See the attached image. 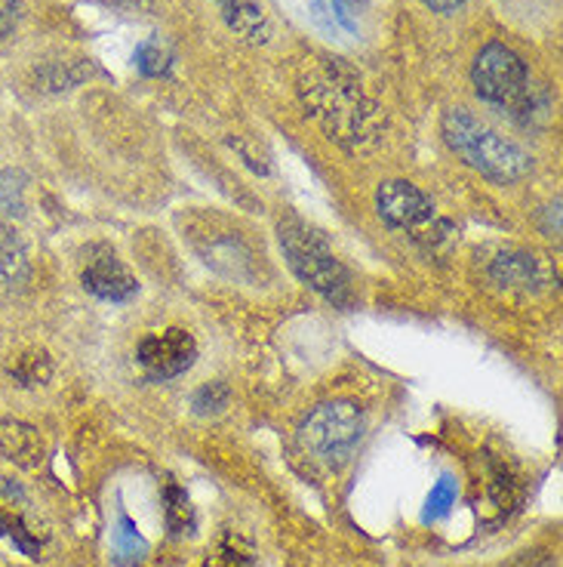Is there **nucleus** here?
<instances>
[{
  "instance_id": "9b49d317",
  "label": "nucleus",
  "mask_w": 563,
  "mask_h": 567,
  "mask_svg": "<svg viewBox=\"0 0 563 567\" xmlns=\"http://www.w3.org/2000/svg\"><path fill=\"white\" fill-rule=\"evenodd\" d=\"M0 454L7 456L19 468H38L43 463V439L41 432L19 420L0 423Z\"/></svg>"
},
{
  "instance_id": "f03ea898",
  "label": "nucleus",
  "mask_w": 563,
  "mask_h": 567,
  "mask_svg": "<svg viewBox=\"0 0 563 567\" xmlns=\"http://www.w3.org/2000/svg\"><path fill=\"white\" fill-rule=\"evenodd\" d=\"M440 133L468 167H475L496 183H514L530 173V155L518 142L505 140L499 130L480 121L478 114L450 109L440 121Z\"/></svg>"
},
{
  "instance_id": "0eeeda50",
  "label": "nucleus",
  "mask_w": 563,
  "mask_h": 567,
  "mask_svg": "<svg viewBox=\"0 0 563 567\" xmlns=\"http://www.w3.org/2000/svg\"><path fill=\"white\" fill-rule=\"evenodd\" d=\"M0 537L10 539L15 549L29 558L41 555L43 539H46V530L38 525V515L25 487H19L10 478H0Z\"/></svg>"
},
{
  "instance_id": "6ab92c4d",
  "label": "nucleus",
  "mask_w": 563,
  "mask_h": 567,
  "mask_svg": "<svg viewBox=\"0 0 563 567\" xmlns=\"http://www.w3.org/2000/svg\"><path fill=\"white\" fill-rule=\"evenodd\" d=\"M228 401H231V389L226 383H207L195 392L191 408L198 416H219L228 408Z\"/></svg>"
},
{
  "instance_id": "f3484780",
  "label": "nucleus",
  "mask_w": 563,
  "mask_h": 567,
  "mask_svg": "<svg viewBox=\"0 0 563 567\" xmlns=\"http://www.w3.org/2000/svg\"><path fill=\"white\" fill-rule=\"evenodd\" d=\"M164 512H167V525L173 534H185L195 527V509H191V499L185 494V487L176 482H169L164 487Z\"/></svg>"
},
{
  "instance_id": "7ed1b4c3",
  "label": "nucleus",
  "mask_w": 563,
  "mask_h": 567,
  "mask_svg": "<svg viewBox=\"0 0 563 567\" xmlns=\"http://www.w3.org/2000/svg\"><path fill=\"white\" fill-rule=\"evenodd\" d=\"M281 247L286 254L290 269L296 271L302 281L309 284L311 290H317L321 297L336 302V306H352L354 287L352 275L330 250V244L321 231L302 226V223H281Z\"/></svg>"
},
{
  "instance_id": "b1692460",
  "label": "nucleus",
  "mask_w": 563,
  "mask_h": 567,
  "mask_svg": "<svg viewBox=\"0 0 563 567\" xmlns=\"http://www.w3.org/2000/svg\"><path fill=\"white\" fill-rule=\"evenodd\" d=\"M105 3L124 7V10H145V7H152V0H105Z\"/></svg>"
},
{
  "instance_id": "f257e3e1",
  "label": "nucleus",
  "mask_w": 563,
  "mask_h": 567,
  "mask_svg": "<svg viewBox=\"0 0 563 567\" xmlns=\"http://www.w3.org/2000/svg\"><path fill=\"white\" fill-rule=\"evenodd\" d=\"M302 90H305V102L311 105L314 117L336 140L361 142L376 136L379 109L366 100L361 84L342 65H326L321 71H311Z\"/></svg>"
},
{
  "instance_id": "4468645a",
  "label": "nucleus",
  "mask_w": 563,
  "mask_h": 567,
  "mask_svg": "<svg viewBox=\"0 0 563 567\" xmlns=\"http://www.w3.org/2000/svg\"><path fill=\"white\" fill-rule=\"evenodd\" d=\"M493 278L508 287H535L542 281V266L530 254H502L493 262Z\"/></svg>"
},
{
  "instance_id": "6e6552de",
  "label": "nucleus",
  "mask_w": 563,
  "mask_h": 567,
  "mask_svg": "<svg viewBox=\"0 0 563 567\" xmlns=\"http://www.w3.org/2000/svg\"><path fill=\"white\" fill-rule=\"evenodd\" d=\"M198 342L183 327H169L164 333H155L139 346V364L157 380H173L195 364Z\"/></svg>"
},
{
  "instance_id": "4be33fe9",
  "label": "nucleus",
  "mask_w": 563,
  "mask_h": 567,
  "mask_svg": "<svg viewBox=\"0 0 563 567\" xmlns=\"http://www.w3.org/2000/svg\"><path fill=\"white\" fill-rule=\"evenodd\" d=\"M22 16V0H0V41L10 38Z\"/></svg>"
},
{
  "instance_id": "f8f14e48",
  "label": "nucleus",
  "mask_w": 563,
  "mask_h": 567,
  "mask_svg": "<svg viewBox=\"0 0 563 567\" xmlns=\"http://www.w3.org/2000/svg\"><path fill=\"white\" fill-rule=\"evenodd\" d=\"M302 10L311 19V25L330 34V38H354L357 34V19L352 16L345 0H302Z\"/></svg>"
},
{
  "instance_id": "39448f33",
  "label": "nucleus",
  "mask_w": 563,
  "mask_h": 567,
  "mask_svg": "<svg viewBox=\"0 0 563 567\" xmlns=\"http://www.w3.org/2000/svg\"><path fill=\"white\" fill-rule=\"evenodd\" d=\"M361 435H364V416L354 401H326L299 425L302 451L326 468L345 466Z\"/></svg>"
},
{
  "instance_id": "aec40b11",
  "label": "nucleus",
  "mask_w": 563,
  "mask_h": 567,
  "mask_svg": "<svg viewBox=\"0 0 563 567\" xmlns=\"http://www.w3.org/2000/svg\"><path fill=\"white\" fill-rule=\"evenodd\" d=\"M136 69L148 78H164L169 71V53L157 41H145L136 47Z\"/></svg>"
},
{
  "instance_id": "dca6fc26",
  "label": "nucleus",
  "mask_w": 563,
  "mask_h": 567,
  "mask_svg": "<svg viewBox=\"0 0 563 567\" xmlns=\"http://www.w3.org/2000/svg\"><path fill=\"white\" fill-rule=\"evenodd\" d=\"M10 377L19 385H25V389L43 385L50 383V377H53V364H50V358L43 352H22L10 361Z\"/></svg>"
},
{
  "instance_id": "ddd939ff",
  "label": "nucleus",
  "mask_w": 563,
  "mask_h": 567,
  "mask_svg": "<svg viewBox=\"0 0 563 567\" xmlns=\"http://www.w3.org/2000/svg\"><path fill=\"white\" fill-rule=\"evenodd\" d=\"M226 3V22L247 41L262 43L268 41V19L262 7H256L253 0H222Z\"/></svg>"
},
{
  "instance_id": "2eb2a0df",
  "label": "nucleus",
  "mask_w": 563,
  "mask_h": 567,
  "mask_svg": "<svg viewBox=\"0 0 563 567\" xmlns=\"http://www.w3.org/2000/svg\"><path fill=\"white\" fill-rule=\"evenodd\" d=\"M112 549L121 561H139L142 555L148 553V543L139 534L136 522L129 518L127 512L117 515V525L112 530Z\"/></svg>"
},
{
  "instance_id": "423d86ee",
  "label": "nucleus",
  "mask_w": 563,
  "mask_h": 567,
  "mask_svg": "<svg viewBox=\"0 0 563 567\" xmlns=\"http://www.w3.org/2000/svg\"><path fill=\"white\" fill-rule=\"evenodd\" d=\"M376 207L385 226L397 228V231H409L416 241L437 244L447 238L450 226L437 216L435 204L425 195L423 188L404 179H392L379 188L376 195Z\"/></svg>"
},
{
  "instance_id": "20e7f679",
  "label": "nucleus",
  "mask_w": 563,
  "mask_h": 567,
  "mask_svg": "<svg viewBox=\"0 0 563 567\" xmlns=\"http://www.w3.org/2000/svg\"><path fill=\"white\" fill-rule=\"evenodd\" d=\"M471 81L478 96L487 105L511 117H530L533 114V90H530V71L523 59L508 50L505 43H487L475 59Z\"/></svg>"
},
{
  "instance_id": "a211bd4d",
  "label": "nucleus",
  "mask_w": 563,
  "mask_h": 567,
  "mask_svg": "<svg viewBox=\"0 0 563 567\" xmlns=\"http://www.w3.org/2000/svg\"><path fill=\"white\" fill-rule=\"evenodd\" d=\"M456 494H459V491H456V482H452L450 475H444V478L431 487L428 499H425V509H423L425 525H431V522H437V518H444V515L452 509Z\"/></svg>"
},
{
  "instance_id": "1a4fd4ad",
  "label": "nucleus",
  "mask_w": 563,
  "mask_h": 567,
  "mask_svg": "<svg viewBox=\"0 0 563 567\" xmlns=\"http://www.w3.org/2000/svg\"><path fill=\"white\" fill-rule=\"evenodd\" d=\"M191 244L198 247V254L204 256V262L212 266L216 271H222L228 278H250V262L253 256L247 250V244L240 238L238 231H216V219H204L195 235H191Z\"/></svg>"
},
{
  "instance_id": "5701e85b",
  "label": "nucleus",
  "mask_w": 563,
  "mask_h": 567,
  "mask_svg": "<svg viewBox=\"0 0 563 567\" xmlns=\"http://www.w3.org/2000/svg\"><path fill=\"white\" fill-rule=\"evenodd\" d=\"M423 3L435 13H456V10H462L468 0H423Z\"/></svg>"
},
{
  "instance_id": "9d476101",
  "label": "nucleus",
  "mask_w": 563,
  "mask_h": 567,
  "mask_svg": "<svg viewBox=\"0 0 563 567\" xmlns=\"http://www.w3.org/2000/svg\"><path fill=\"white\" fill-rule=\"evenodd\" d=\"M81 281L93 297L108 299V302H127L139 293V284L129 275L127 266L114 256V250H105V247L90 250Z\"/></svg>"
},
{
  "instance_id": "412c9836",
  "label": "nucleus",
  "mask_w": 563,
  "mask_h": 567,
  "mask_svg": "<svg viewBox=\"0 0 563 567\" xmlns=\"http://www.w3.org/2000/svg\"><path fill=\"white\" fill-rule=\"evenodd\" d=\"M212 567H253V549H250L243 539L228 534V537L219 543V549H216Z\"/></svg>"
}]
</instances>
